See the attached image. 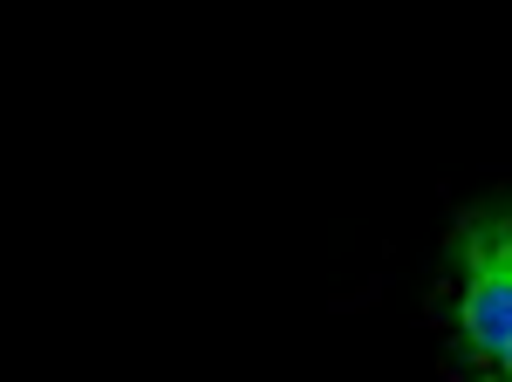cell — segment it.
<instances>
[{
	"instance_id": "1",
	"label": "cell",
	"mask_w": 512,
	"mask_h": 382,
	"mask_svg": "<svg viewBox=\"0 0 512 382\" xmlns=\"http://www.w3.org/2000/svg\"><path fill=\"white\" fill-rule=\"evenodd\" d=\"M451 342L485 382H512V205L472 212L451 239Z\"/></svg>"
}]
</instances>
